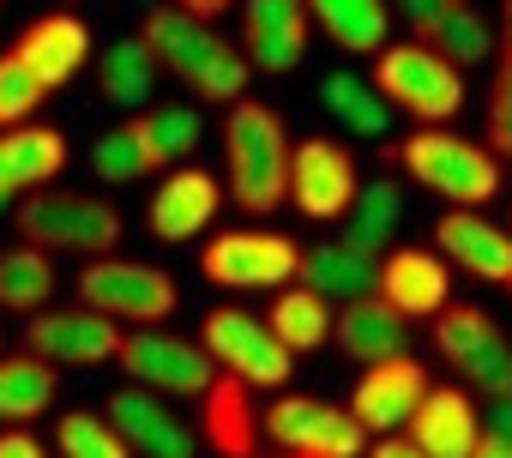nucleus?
<instances>
[{"label": "nucleus", "mask_w": 512, "mask_h": 458, "mask_svg": "<svg viewBox=\"0 0 512 458\" xmlns=\"http://www.w3.org/2000/svg\"><path fill=\"white\" fill-rule=\"evenodd\" d=\"M223 163H229V193L241 211L272 217L290 199V133L278 121V109L266 103H229L223 121Z\"/></svg>", "instance_id": "1"}, {"label": "nucleus", "mask_w": 512, "mask_h": 458, "mask_svg": "<svg viewBox=\"0 0 512 458\" xmlns=\"http://www.w3.org/2000/svg\"><path fill=\"white\" fill-rule=\"evenodd\" d=\"M19 236L25 248L37 254H85V260H103L121 248V211L103 205V199H85V193H25L19 205Z\"/></svg>", "instance_id": "2"}, {"label": "nucleus", "mask_w": 512, "mask_h": 458, "mask_svg": "<svg viewBox=\"0 0 512 458\" xmlns=\"http://www.w3.org/2000/svg\"><path fill=\"white\" fill-rule=\"evenodd\" d=\"M398 163L410 169L416 187H428V193H440V199H452L464 211H476V205H488L500 193V157L488 145H470V139L446 133V127L410 133Z\"/></svg>", "instance_id": "3"}, {"label": "nucleus", "mask_w": 512, "mask_h": 458, "mask_svg": "<svg viewBox=\"0 0 512 458\" xmlns=\"http://www.w3.org/2000/svg\"><path fill=\"white\" fill-rule=\"evenodd\" d=\"M181 290L163 266H145V260H121V254H103L79 272V308L115 320V326H163L175 314Z\"/></svg>", "instance_id": "4"}, {"label": "nucleus", "mask_w": 512, "mask_h": 458, "mask_svg": "<svg viewBox=\"0 0 512 458\" xmlns=\"http://www.w3.org/2000/svg\"><path fill=\"white\" fill-rule=\"evenodd\" d=\"M374 91L386 97V109H410L428 127H446L464 109V73L422 43H386L374 55Z\"/></svg>", "instance_id": "5"}, {"label": "nucleus", "mask_w": 512, "mask_h": 458, "mask_svg": "<svg viewBox=\"0 0 512 458\" xmlns=\"http://www.w3.org/2000/svg\"><path fill=\"white\" fill-rule=\"evenodd\" d=\"M199 350L223 374H235L241 386H284L290 368H296V356L272 338V326L253 320L247 308H211L205 326H199Z\"/></svg>", "instance_id": "6"}, {"label": "nucleus", "mask_w": 512, "mask_h": 458, "mask_svg": "<svg viewBox=\"0 0 512 458\" xmlns=\"http://www.w3.org/2000/svg\"><path fill=\"white\" fill-rule=\"evenodd\" d=\"M115 368L133 380V386H151V392H175V398H205L211 380H217V362L187 344V338H169L157 326H139L121 338V356Z\"/></svg>", "instance_id": "7"}, {"label": "nucleus", "mask_w": 512, "mask_h": 458, "mask_svg": "<svg viewBox=\"0 0 512 458\" xmlns=\"http://www.w3.org/2000/svg\"><path fill=\"white\" fill-rule=\"evenodd\" d=\"M266 434L290 452V458H362L368 452V428L326 398H278L266 410Z\"/></svg>", "instance_id": "8"}, {"label": "nucleus", "mask_w": 512, "mask_h": 458, "mask_svg": "<svg viewBox=\"0 0 512 458\" xmlns=\"http://www.w3.org/2000/svg\"><path fill=\"white\" fill-rule=\"evenodd\" d=\"M296 260H302V248L290 236H272V229H229V236H211L199 266L223 290H284V284H296Z\"/></svg>", "instance_id": "9"}, {"label": "nucleus", "mask_w": 512, "mask_h": 458, "mask_svg": "<svg viewBox=\"0 0 512 458\" xmlns=\"http://www.w3.org/2000/svg\"><path fill=\"white\" fill-rule=\"evenodd\" d=\"M356 187H362L356 157H350L338 139H302V145L290 151V199H296L302 217L338 223V217L356 205Z\"/></svg>", "instance_id": "10"}, {"label": "nucleus", "mask_w": 512, "mask_h": 458, "mask_svg": "<svg viewBox=\"0 0 512 458\" xmlns=\"http://www.w3.org/2000/svg\"><path fill=\"white\" fill-rule=\"evenodd\" d=\"M121 326L91 314V308H55V314H31L25 326V350L43 356V362H67V368H97V362H115L121 356Z\"/></svg>", "instance_id": "11"}, {"label": "nucleus", "mask_w": 512, "mask_h": 458, "mask_svg": "<svg viewBox=\"0 0 512 458\" xmlns=\"http://www.w3.org/2000/svg\"><path fill=\"white\" fill-rule=\"evenodd\" d=\"M308 0H247V19H241V55L253 73H290L308 49Z\"/></svg>", "instance_id": "12"}, {"label": "nucleus", "mask_w": 512, "mask_h": 458, "mask_svg": "<svg viewBox=\"0 0 512 458\" xmlns=\"http://www.w3.org/2000/svg\"><path fill=\"white\" fill-rule=\"evenodd\" d=\"M374 296H380L398 320H422V314H440V308L452 302V272H446L440 254H428V248H386V254H380Z\"/></svg>", "instance_id": "13"}, {"label": "nucleus", "mask_w": 512, "mask_h": 458, "mask_svg": "<svg viewBox=\"0 0 512 458\" xmlns=\"http://www.w3.org/2000/svg\"><path fill=\"white\" fill-rule=\"evenodd\" d=\"M422 398H428V374H422V362H410V350H404V356H386V362H374V368L362 374V386L350 392V416H356L368 434H392V428H404V422L416 416Z\"/></svg>", "instance_id": "14"}, {"label": "nucleus", "mask_w": 512, "mask_h": 458, "mask_svg": "<svg viewBox=\"0 0 512 458\" xmlns=\"http://www.w3.org/2000/svg\"><path fill=\"white\" fill-rule=\"evenodd\" d=\"M434 248H440L446 266H464L470 278H488V284H506L512 278V229L488 223L482 211L452 205L434 223Z\"/></svg>", "instance_id": "15"}, {"label": "nucleus", "mask_w": 512, "mask_h": 458, "mask_svg": "<svg viewBox=\"0 0 512 458\" xmlns=\"http://www.w3.org/2000/svg\"><path fill=\"white\" fill-rule=\"evenodd\" d=\"M223 205V187L211 169H169L151 193V236L157 242H193L199 229H211Z\"/></svg>", "instance_id": "16"}, {"label": "nucleus", "mask_w": 512, "mask_h": 458, "mask_svg": "<svg viewBox=\"0 0 512 458\" xmlns=\"http://www.w3.org/2000/svg\"><path fill=\"white\" fill-rule=\"evenodd\" d=\"M13 55L25 61V73H31L43 91H61V85H73V73L91 61V31H85V19H73V13H49V19H31V25H25V37H19Z\"/></svg>", "instance_id": "17"}, {"label": "nucleus", "mask_w": 512, "mask_h": 458, "mask_svg": "<svg viewBox=\"0 0 512 458\" xmlns=\"http://www.w3.org/2000/svg\"><path fill=\"white\" fill-rule=\"evenodd\" d=\"M404 428H410L404 440L428 458H470L482 440V416H476L470 392H458V386H428V398L416 404V416Z\"/></svg>", "instance_id": "18"}, {"label": "nucleus", "mask_w": 512, "mask_h": 458, "mask_svg": "<svg viewBox=\"0 0 512 458\" xmlns=\"http://www.w3.org/2000/svg\"><path fill=\"white\" fill-rule=\"evenodd\" d=\"M374 278H380V254H362L344 236L338 242H320V248H302V260H296V284L314 290L332 308L374 296Z\"/></svg>", "instance_id": "19"}, {"label": "nucleus", "mask_w": 512, "mask_h": 458, "mask_svg": "<svg viewBox=\"0 0 512 458\" xmlns=\"http://www.w3.org/2000/svg\"><path fill=\"white\" fill-rule=\"evenodd\" d=\"M67 169V139L55 127H7L0 133V199H19V193H43L49 181H61Z\"/></svg>", "instance_id": "20"}, {"label": "nucleus", "mask_w": 512, "mask_h": 458, "mask_svg": "<svg viewBox=\"0 0 512 458\" xmlns=\"http://www.w3.org/2000/svg\"><path fill=\"white\" fill-rule=\"evenodd\" d=\"M332 344L350 356V362H386V356H404L410 350V320H398L380 296H362V302H344L332 314Z\"/></svg>", "instance_id": "21"}, {"label": "nucleus", "mask_w": 512, "mask_h": 458, "mask_svg": "<svg viewBox=\"0 0 512 458\" xmlns=\"http://www.w3.org/2000/svg\"><path fill=\"white\" fill-rule=\"evenodd\" d=\"M199 434H205V446L223 452V458H260V422H253L247 386H241L235 374L211 380L205 410H199Z\"/></svg>", "instance_id": "22"}, {"label": "nucleus", "mask_w": 512, "mask_h": 458, "mask_svg": "<svg viewBox=\"0 0 512 458\" xmlns=\"http://www.w3.org/2000/svg\"><path fill=\"white\" fill-rule=\"evenodd\" d=\"M133 37L151 49L157 73H175V79H187V73L205 61V49L217 43V31H211V25H199V19H187L181 7H151V13L139 19V31H133Z\"/></svg>", "instance_id": "23"}, {"label": "nucleus", "mask_w": 512, "mask_h": 458, "mask_svg": "<svg viewBox=\"0 0 512 458\" xmlns=\"http://www.w3.org/2000/svg\"><path fill=\"white\" fill-rule=\"evenodd\" d=\"M55 392H61V374L55 362L19 350V356H0V422L7 428H25L37 416L55 410Z\"/></svg>", "instance_id": "24"}, {"label": "nucleus", "mask_w": 512, "mask_h": 458, "mask_svg": "<svg viewBox=\"0 0 512 458\" xmlns=\"http://www.w3.org/2000/svg\"><path fill=\"white\" fill-rule=\"evenodd\" d=\"M133 127V145H139V163L145 169H181L187 163V151L199 145V109H187V103H157V109H145L139 121H127Z\"/></svg>", "instance_id": "25"}, {"label": "nucleus", "mask_w": 512, "mask_h": 458, "mask_svg": "<svg viewBox=\"0 0 512 458\" xmlns=\"http://www.w3.org/2000/svg\"><path fill=\"white\" fill-rule=\"evenodd\" d=\"M308 19L344 55H380L386 49V31H392L386 0H308Z\"/></svg>", "instance_id": "26"}, {"label": "nucleus", "mask_w": 512, "mask_h": 458, "mask_svg": "<svg viewBox=\"0 0 512 458\" xmlns=\"http://www.w3.org/2000/svg\"><path fill=\"white\" fill-rule=\"evenodd\" d=\"M266 326H272V338H278L290 356H308V350L332 344V302H320V296L302 290V284H284L278 302H272V314H266Z\"/></svg>", "instance_id": "27"}, {"label": "nucleus", "mask_w": 512, "mask_h": 458, "mask_svg": "<svg viewBox=\"0 0 512 458\" xmlns=\"http://www.w3.org/2000/svg\"><path fill=\"white\" fill-rule=\"evenodd\" d=\"M398 223H404L398 181H368V187H356V205L344 211V242L362 248V254H386V242H392Z\"/></svg>", "instance_id": "28"}, {"label": "nucleus", "mask_w": 512, "mask_h": 458, "mask_svg": "<svg viewBox=\"0 0 512 458\" xmlns=\"http://www.w3.org/2000/svg\"><path fill=\"white\" fill-rule=\"evenodd\" d=\"M97 85H103V97L115 103V109H145L151 103V85H157V61H151V49L139 43V37H121V43H109L103 49V73H97Z\"/></svg>", "instance_id": "29"}, {"label": "nucleus", "mask_w": 512, "mask_h": 458, "mask_svg": "<svg viewBox=\"0 0 512 458\" xmlns=\"http://www.w3.org/2000/svg\"><path fill=\"white\" fill-rule=\"evenodd\" d=\"M55 296V260L37 248H7L0 254V308L7 314H43Z\"/></svg>", "instance_id": "30"}, {"label": "nucleus", "mask_w": 512, "mask_h": 458, "mask_svg": "<svg viewBox=\"0 0 512 458\" xmlns=\"http://www.w3.org/2000/svg\"><path fill=\"white\" fill-rule=\"evenodd\" d=\"M320 103L332 109V121H344V127H350V133H362V139H380V133H386V121H392L386 97H380L374 85L350 79V73H332V79L320 85Z\"/></svg>", "instance_id": "31"}, {"label": "nucleus", "mask_w": 512, "mask_h": 458, "mask_svg": "<svg viewBox=\"0 0 512 458\" xmlns=\"http://www.w3.org/2000/svg\"><path fill=\"white\" fill-rule=\"evenodd\" d=\"M500 338V326L482 314V308H470V302H446L440 314H434V350H440V362H452V368H464L482 344H494Z\"/></svg>", "instance_id": "32"}, {"label": "nucleus", "mask_w": 512, "mask_h": 458, "mask_svg": "<svg viewBox=\"0 0 512 458\" xmlns=\"http://www.w3.org/2000/svg\"><path fill=\"white\" fill-rule=\"evenodd\" d=\"M247 79H253V67H247V55L235 49V43H211L205 49V61L187 73V85L199 91V103H241L247 97Z\"/></svg>", "instance_id": "33"}, {"label": "nucleus", "mask_w": 512, "mask_h": 458, "mask_svg": "<svg viewBox=\"0 0 512 458\" xmlns=\"http://www.w3.org/2000/svg\"><path fill=\"white\" fill-rule=\"evenodd\" d=\"M55 446L61 458H133V446L109 428L103 410H67L55 422Z\"/></svg>", "instance_id": "34"}, {"label": "nucleus", "mask_w": 512, "mask_h": 458, "mask_svg": "<svg viewBox=\"0 0 512 458\" xmlns=\"http://www.w3.org/2000/svg\"><path fill=\"white\" fill-rule=\"evenodd\" d=\"M103 416H109V428L139 452V446L169 422V404H163V392H151V386H121V392L109 398V410H103Z\"/></svg>", "instance_id": "35"}, {"label": "nucleus", "mask_w": 512, "mask_h": 458, "mask_svg": "<svg viewBox=\"0 0 512 458\" xmlns=\"http://www.w3.org/2000/svg\"><path fill=\"white\" fill-rule=\"evenodd\" d=\"M428 49H434L446 67H458V73H464V67H482V61H488V19L464 0V7L434 31V43H428Z\"/></svg>", "instance_id": "36"}, {"label": "nucleus", "mask_w": 512, "mask_h": 458, "mask_svg": "<svg viewBox=\"0 0 512 458\" xmlns=\"http://www.w3.org/2000/svg\"><path fill=\"white\" fill-rule=\"evenodd\" d=\"M43 97H49V91L25 73L19 55H0V133H7V127H25Z\"/></svg>", "instance_id": "37"}, {"label": "nucleus", "mask_w": 512, "mask_h": 458, "mask_svg": "<svg viewBox=\"0 0 512 458\" xmlns=\"http://www.w3.org/2000/svg\"><path fill=\"white\" fill-rule=\"evenodd\" d=\"M458 374H464L482 398H512V344H506V332H500L494 344H482Z\"/></svg>", "instance_id": "38"}, {"label": "nucleus", "mask_w": 512, "mask_h": 458, "mask_svg": "<svg viewBox=\"0 0 512 458\" xmlns=\"http://www.w3.org/2000/svg\"><path fill=\"white\" fill-rule=\"evenodd\" d=\"M91 169H97L103 181H139V175H145V163H139L133 127H115V133H103V139L91 145Z\"/></svg>", "instance_id": "39"}, {"label": "nucleus", "mask_w": 512, "mask_h": 458, "mask_svg": "<svg viewBox=\"0 0 512 458\" xmlns=\"http://www.w3.org/2000/svg\"><path fill=\"white\" fill-rule=\"evenodd\" d=\"M488 151L512 157V55H500L494 85H488Z\"/></svg>", "instance_id": "40"}, {"label": "nucleus", "mask_w": 512, "mask_h": 458, "mask_svg": "<svg viewBox=\"0 0 512 458\" xmlns=\"http://www.w3.org/2000/svg\"><path fill=\"white\" fill-rule=\"evenodd\" d=\"M193 452H199V428L181 422V416H169V422L139 446V458H193Z\"/></svg>", "instance_id": "41"}, {"label": "nucleus", "mask_w": 512, "mask_h": 458, "mask_svg": "<svg viewBox=\"0 0 512 458\" xmlns=\"http://www.w3.org/2000/svg\"><path fill=\"white\" fill-rule=\"evenodd\" d=\"M398 7H404V25L416 31L410 43H422V49H428V43H434V31L464 7V0H398Z\"/></svg>", "instance_id": "42"}, {"label": "nucleus", "mask_w": 512, "mask_h": 458, "mask_svg": "<svg viewBox=\"0 0 512 458\" xmlns=\"http://www.w3.org/2000/svg\"><path fill=\"white\" fill-rule=\"evenodd\" d=\"M0 458H49V452H43V440L31 428H7L0 434Z\"/></svg>", "instance_id": "43"}, {"label": "nucleus", "mask_w": 512, "mask_h": 458, "mask_svg": "<svg viewBox=\"0 0 512 458\" xmlns=\"http://www.w3.org/2000/svg\"><path fill=\"white\" fill-rule=\"evenodd\" d=\"M482 434H494V440L512 446V398H488V428Z\"/></svg>", "instance_id": "44"}, {"label": "nucleus", "mask_w": 512, "mask_h": 458, "mask_svg": "<svg viewBox=\"0 0 512 458\" xmlns=\"http://www.w3.org/2000/svg\"><path fill=\"white\" fill-rule=\"evenodd\" d=\"M362 458H428V452H416V446H410L404 434H380V440H374V446H368Z\"/></svg>", "instance_id": "45"}, {"label": "nucleus", "mask_w": 512, "mask_h": 458, "mask_svg": "<svg viewBox=\"0 0 512 458\" xmlns=\"http://www.w3.org/2000/svg\"><path fill=\"white\" fill-rule=\"evenodd\" d=\"M175 7L187 13V19H199V25H211V19H223L235 0H175Z\"/></svg>", "instance_id": "46"}, {"label": "nucleus", "mask_w": 512, "mask_h": 458, "mask_svg": "<svg viewBox=\"0 0 512 458\" xmlns=\"http://www.w3.org/2000/svg\"><path fill=\"white\" fill-rule=\"evenodd\" d=\"M470 458H512V446H506V440H494V434H482Z\"/></svg>", "instance_id": "47"}, {"label": "nucleus", "mask_w": 512, "mask_h": 458, "mask_svg": "<svg viewBox=\"0 0 512 458\" xmlns=\"http://www.w3.org/2000/svg\"><path fill=\"white\" fill-rule=\"evenodd\" d=\"M500 19H506V49L500 55H512V0H500Z\"/></svg>", "instance_id": "48"}, {"label": "nucleus", "mask_w": 512, "mask_h": 458, "mask_svg": "<svg viewBox=\"0 0 512 458\" xmlns=\"http://www.w3.org/2000/svg\"><path fill=\"white\" fill-rule=\"evenodd\" d=\"M0 211H7V199H0Z\"/></svg>", "instance_id": "49"}, {"label": "nucleus", "mask_w": 512, "mask_h": 458, "mask_svg": "<svg viewBox=\"0 0 512 458\" xmlns=\"http://www.w3.org/2000/svg\"><path fill=\"white\" fill-rule=\"evenodd\" d=\"M506 290H512V278H506Z\"/></svg>", "instance_id": "50"}, {"label": "nucleus", "mask_w": 512, "mask_h": 458, "mask_svg": "<svg viewBox=\"0 0 512 458\" xmlns=\"http://www.w3.org/2000/svg\"><path fill=\"white\" fill-rule=\"evenodd\" d=\"M284 458H290V452H284Z\"/></svg>", "instance_id": "51"}]
</instances>
